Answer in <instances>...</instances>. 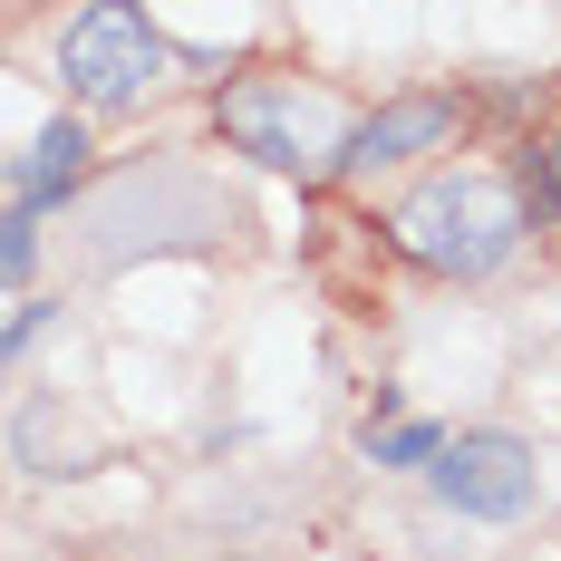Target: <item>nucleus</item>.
Listing matches in <instances>:
<instances>
[{
  "label": "nucleus",
  "mask_w": 561,
  "mask_h": 561,
  "mask_svg": "<svg viewBox=\"0 0 561 561\" xmlns=\"http://www.w3.org/2000/svg\"><path fill=\"white\" fill-rule=\"evenodd\" d=\"M446 136H455L446 98H397V107H378L348 136V165H397V156H426V146H446Z\"/></svg>",
  "instance_id": "5"
},
{
  "label": "nucleus",
  "mask_w": 561,
  "mask_h": 561,
  "mask_svg": "<svg viewBox=\"0 0 561 561\" xmlns=\"http://www.w3.org/2000/svg\"><path fill=\"white\" fill-rule=\"evenodd\" d=\"M224 126L242 136V156H262V165H280V174L348 165V136H358V126L339 116V98H320V88H232Z\"/></svg>",
  "instance_id": "3"
},
{
  "label": "nucleus",
  "mask_w": 561,
  "mask_h": 561,
  "mask_svg": "<svg viewBox=\"0 0 561 561\" xmlns=\"http://www.w3.org/2000/svg\"><path fill=\"white\" fill-rule=\"evenodd\" d=\"M397 242H407L426 272L484 280L494 262H513V242H523V204H513L504 174L455 165V174H436V184H416V194H407V214H397Z\"/></svg>",
  "instance_id": "1"
},
{
  "label": "nucleus",
  "mask_w": 561,
  "mask_h": 561,
  "mask_svg": "<svg viewBox=\"0 0 561 561\" xmlns=\"http://www.w3.org/2000/svg\"><path fill=\"white\" fill-rule=\"evenodd\" d=\"M436 474V494L455 513H474V523H513V513L533 504V446H513V436H446V455L426 465Z\"/></svg>",
  "instance_id": "4"
},
{
  "label": "nucleus",
  "mask_w": 561,
  "mask_h": 561,
  "mask_svg": "<svg viewBox=\"0 0 561 561\" xmlns=\"http://www.w3.org/2000/svg\"><path fill=\"white\" fill-rule=\"evenodd\" d=\"M552 174H561V146H552Z\"/></svg>",
  "instance_id": "8"
},
{
  "label": "nucleus",
  "mask_w": 561,
  "mask_h": 561,
  "mask_svg": "<svg viewBox=\"0 0 561 561\" xmlns=\"http://www.w3.org/2000/svg\"><path fill=\"white\" fill-rule=\"evenodd\" d=\"M368 455H378V465H436L446 436H436V426H368Z\"/></svg>",
  "instance_id": "7"
},
{
  "label": "nucleus",
  "mask_w": 561,
  "mask_h": 561,
  "mask_svg": "<svg viewBox=\"0 0 561 561\" xmlns=\"http://www.w3.org/2000/svg\"><path fill=\"white\" fill-rule=\"evenodd\" d=\"M78 165H88V126H78V116H58V126H39V136H30V156H20V174H10L20 214H39V204H58V194L78 184Z\"/></svg>",
  "instance_id": "6"
},
{
  "label": "nucleus",
  "mask_w": 561,
  "mask_h": 561,
  "mask_svg": "<svg viewBox=\"0 0 561 561\" xmlns=\"http://www.w3.org/2000/svg\"><path fill=\"white\" fill-rule=\"evenodd\" d=\"M58 78H68V98H88V107H136V98L165 78V39L146 30V10L88 0V10L68 20V39H58Z\"/></svg>",
  "instance_id": "2"
}]
</instances>
